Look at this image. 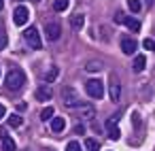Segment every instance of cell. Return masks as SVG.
Returning <instances> with one entry per match:
<instances>
[{
    "mask_svg": "<svg viewBox=\"0 0 155 151\" xmlns=\"http://www.w3.org/2000/svg\"><path fill=\"white\" fill-rule=\"evenodd\" d=\"M58 75H60V68H58V66H51V68H49V72L45 75V81H47V83H53Z\"/></svg>",
    "mask_w": 155,
    "mask_h": 151,
    "instance_id": "cell-18",
    "label": "cell"
},
{
    "mask_svg": "<svg viewBox=\"0 0 155 151\" xmlns=\"http://www.w3.org/2000/svg\"><path fill=\"white\" fill-rule=\"evenodd\" d=\"M144 66H147V60H144V55H136V58H134V64H132L134 72H142V70H144Z\"/></svg>",
    "mask_w": 155,
    "mask_h": 151,
    "instance_id": "cell-14",
    "label": "cell"
},
{
    "mask_svg": "<svg viewBox=\"0 0 155 151\" xmlns=\"http://www.w3.org/2000/svg\"><path fill=\"white\" fill-rule=\"evenodd\" d=\"M83 130H85L83 123H77V126H74V132H77V134H83Z\"/></svg>",
    "mask_w": 155,
    "mask_h": 151,
    "instance_id": "cell-29",
    "label": "cell"
},
{
    "mask_svg": "<svg viewBox=\"0 0 155 151\" xmlns=\"http://www.w3.org/2000/svg\"><path fill=\"white\" fill-rule=\"evenodd\" d=\"M45 34H47V39L49 41H58L60 39V34H62V30H60V24H47V28H45Z\"/></svg>",
    "mask_w": 155,
    "mask_h": 151,
    "instance_id": "cell-11",
    "label": "cell"
},
{
    "mask_svg": "<svg viewBox=\"0 0 155 151\" xmlns=\"http://www.w3.org/2000/svg\"><path fill=\"white\" fill-rule=\"evenodd\" d=\"M28 19H30V11H28L26 7H17L15 13H13V22H15V26H26Z\"/></svg>",
    "mask_w": 155,
    "mask_h": 151,
    "instance_id": "cell-6",
    "label": "cell"
},
{
    "mask_svg": "<svg viewBox=\"0 0 155 151\" xmlns=\"http://www.w3.org/2000/svg\"><path fill=\"white\" fill-rule=\"evenodd\" d=\"M7 45H9V34L5 30V24H0V51L7 49Z\"/></svg>",
    "mask_w": 155,
    "mask_h": 151,
    "instance_id": "cell-16",
    "label": "cell"
},
{
    "mask_svg": "<svg viewBox=\"0 0 155 151\" xmlns=\"http://www.w3.org/2000/svg\"><path fill=\"white\" fill-rule=\"evenodd\" d=\"M34 96H36V100H41V102H47V100H51V89L45 85V87H38L36 92H34Z\"/></svg>",
    "mask_w": 155,
    "mask_h": 151,
    "instance_id": "cell-12",
    "label": "cell"
},
{
    "mask_svg": "<svg viewBox=\"0 0 155 151\" xmlns=\"http://www.w3.org/2000/svg\"><path fill=\"white\" fill-rule=\"evenodd\" d=\"M85 149L87 151H100V143L96 138H85Z\"/></svg>",
    "mask_w": 155,
    "mask_h": 151,
    "instance_id": "cell-19",
    "label": "cell"
},
{
    "mask_svg": "<svg viewBox=\"0 0 155 151\" xmlns=\"http://www.w3.org/2000/svg\"><path fill=\"white\" fill-rule=\"evenodd\" d=\"M132 121H134V126H136V128H140V117H138V113H134V115H132Z\"/></svg>",
    "mask_w": 155,
    "mask_h": 151,
    "instance_id": "cell-27",
    "label": "cell"
},
{
    "mask_svg": "<svg viewBox=\"0 0 155 151\" xmlns=\"http://www.w3.org/2000/svg\"><path fill=\"white\" fill-rule=\"evenodd\" d=\"M85 92H87L89 98L100 100V98L104 96V83H102L100 79H89V81L85 83Z\"/></svg>",
    "mask_w": 155,
    "mask_h": 151,
    "instance_id": "cell-2",
    "label": "cell"
},
{
    "mask_svg": "<svg viewBox=\"0 0 155 151\" xmlns=\"http://www.w3.org/2000/svg\"><path fill=\"white\" fill-rule=\"evenodd\" d=\"M89 72H98V70H102V62H98V60H94V62H87V66H85Z\"/></svg>",
    "mask_w": 155,
    "mask_h": 151,
    "instance_id": "cell-22",
    "label": "cell"
},
{
    "mask_svg": "<svg viewBox=\"0 0 155 151\" xmlns=\"http://www.w3.org/2000/svg\"><path fill=\"white\" fill-rule=\"evenodd\" d=\"M24 39H26V43H28L32 49H41V34H38V30H36L34 26L26 28V32H24Z\"/></svg>",
    "mask_w": 155,
    "mask_h": 151,
    "instance_id": "cell-4",
    "label": "cell"
},
{
    "mask_svg": "<svg viewBox=\"0 0 155 151\" xmlns=\"http://www.w3.org/2000/svg\"><path fill=\"white\" fill-rule=\"evenodd\" d=\"M108 94H110V100L113 102H117L119 98H121V83H119V79L113 75L110 77V83H108Z\"/></svg>",
    "mask_w": 155,
    "mask_h": 151,
    "instance_id": "cell-7",
    "label": "cell"
},
{
    "mask_svg": "<svg viewBox=\"0 0 155 151\" xmlns=\"http://www.w3.org/2000/svg\"><path fill=\"white\" fill-rule=\"evenodd\" d=\"M66 151H81V145H79L77 140H70V143L66 145Z\"/></svg>",
    "mask_w": 155,
    "mask_h": 151,
    "instance_id": "cell-26",
    "label": "cell"
},
{
    "mask_svg": "<svg viewBox=\"0 0 155 151\" xmlns=\"http://www.w3.org/2000/svg\"><path fill=\"white\" fill-rule=\"evenodd\" d=\"M64 128H66V119H64V117H53V119H51V130H53V132L60 134V132H64Z\"/></svg>",
    "mask_w": 155,
    "mask_h": 151,
    "instance_id": "cell-13",
    "label": "cell"
},
{
    "mask_svg": "<svg viewBox=\"0 0 155 151\" xmlns=\"http://www.w3.org/2000/svg\"><path fill=\"white\" fill-rule=\"evenodd\" d=\"M62 104H64L66 109H79L81 100H79L77 89H72V87H64V89H62Z\"/></svg>",
    "mask_w": 155,
    "mask_h": 151,
    "instance_id": "cell-3",
    "label": "cell"
},
{
    "mask_svg": "<svg viewBox=\"0 0 155 151\" xmlns=\"http://www.w3.org/2000/svg\"><path fill=\"white\" fill-rule=\"evenodd\" d=\"M19 2H21V0H19Z\"/></svg>",
    "mask_w": 155,
    "mask_h": 151,
    "instance_id": "cell-32",
    "label": "cell"
},
{
    "mask_svg": "<svg viewBox=\"0 0 155 151\" xmlns=\"http://www.w3.org/2000/svg\"><path fill=\"white\" fill-rule=\"evenodd\" d=\"M21 121H24V119H21V115H17V113L9 115V126H11V128H19V126H21Z\"/></svg>",
    "mask_w": 155,
    "mask_h": 151,
    "instance_id": "cell-20",
    "label": "cell"
},
{
    "mask_svg": "<svg viewBox=\"0 0 155 151\" xmlns=\"http://www.w3.org/2000/svg\"><path fill=\"white\" fill-rule=\"evenodd\" d=\"M142 47L149 49V51H153V49H155V41H153V39H144V41H142Z\"/></svg>",
    "mask_w": 155,
    "mask_h": 151,
    "instance_id": "cell-25",
    "label": "cell"
},
{
    "mask_svg": "<svg viewBox=\"0 0 155 151\" xmlns=\"http://www.w3.org/2000/svg\"><path fill=\"white\" fill-rule=\"evenodd\" d=\"M49 119H53V109L51 106H45L41 111V121H49Z\"/></svg>",
    "mask_w": 155,
    "mask_h": 151,
    "instance_id": "cell-21",
    "label": "cell"
},
{
    "mask_svg": "<svg viewBox=\"0 0 155 151\" xmlns=\"http://www.w3.org/2000/svg\"><path fill=\"white\" fill-rule=\"evenodd\" d=\"M123 26L130 28L132 32H138V30H140V22H138V19H132V17H125V19H123Z\"/></svg>",
    "mask_w": 155,
    "mask_h": 151,
    "instance_id": "cell-15",
    "label": "cell"
},
{
    "mask_svg": "<svg viewBox=\"0 0 155 151\" xmlns=\"http://www.w3.org/2000/svg\"><path fill=\"white\" fill-rule=\"evenodd\" d=\"M77 113H79L83 119H94L96 109H94V104H89V102H81V104H79V109H77Z\"/></svg>",
    "mask_w": 155,
    "mask_h": 151,
    "instance_id": "cell-9",
    "label": "cell"
},
{
    "mask_svg": "<svg viewBox=\"0 0 155 151\" xmlns=\"http://www.w3.org/2000/svg\"><path fill=\"white\" fill-rule=\"evenodd\" d=\"M140 7H142V5H140V0H127V9H130L132 13H138Z\"/></svg>",
    "mask_w": 155,
    "mask_h": 151,
    "instance_id": "cell-23",
    "label": "cell"
},
{
    "mask_svg": "<svg viewBox=\"0 0 155 151\" xmlns=\"http://www.w3.org/2000/svg\"><path fill=\"white\" fill-rule=\"evenodd\" d=\"M5 81H7L5 85H7L9 89H13V92H17V89H19V87H21V85L26 83V72H24L21 68H17V66H13V68H11V70L7 72V79H5Z\"/></svg>",
    "mask_w": 155,
    "mask_h": 151,
    "instance_id": "cell-1",
    "label": "cell"
},
{
    "mask_svg": "<svg viewBox=\"0 0 155 151\" xmlns=\"http://www.w3.org/2000/svg\"><path fill=\"white\" fill-rule=\"evenodd\" d=\"M123 19H125L123 13H117V15H115V22H117V24H123Z\"/></svg>",
    "mask_w": 155,
    "mask_h": 151,
    "instance_id": "cell-28",
    "label": "cell"
},
{
    "mask_svg": "<svg viewBox=\"0 0 155 151\" xmlns=\"http://www.w3.org/2000/svg\"><path fill=\"white\" fill-rule=\"evenodd\" d=\"M0 140H2V149H5V151H17L15 140L7 134V130H0Z\"/></svg>",
    "mask_w": 155,
    "mask_h": 151,
    "instance_id": "cell-10",
    "label": "cell"
},
{
    "mask_svg": "<svg viewBox=\"0 0 155 151\" xmlns=\"http://www.w3.org/2000/svg\"><path fill=\"white\" fill-rule=\"evenodd\" d=\"M117 121H119V115H115V117H110L106 121V132H108V138H113V140H119L121 138V130H119Z\"/></svg>",
    "mask_w": 155,
    "mask_h": 151,
    "instance_id": "cell-5",
    "label": "cell"
},
{
    "mask_svg": "<svg viewBox=\"0 0 155 151\" xmlns=\"http://www.w3.org/2000/svg\"><path fill=\"white\" fill-rule=\"evenodd\" d=\"M53 9H55V11H66V9H68V0H55V2H53Z\"/></svg>",
    "mask_w": 155,
    "mask_h": 151,
    "instance_id": "cell-24",
    "label": "cell"
},
{
    "mask_svg": "<svg viewBox=\"0 0 155 151\" xmlns=\"http://www.w3.org/2000/svg\"><path fill=\"white\" fill-rule=\"evenodd\" d=\"M83 24H85V17H83V15H72V17H70V26H72L74 30L83 28Z\"/></svg>",
    "mask_w": 155,
    "mask_h": 151,
    "instance_id": "cell-17",
    "label": "cell"
},
{
    "mask_svg": "<svg viewBox=\"0 0 155 151\" xmlns=\"http://www.w3.org/2000/svg\"><path fill=\"white\" fill-rule=\"evenodd\" d=\"M2 7H5V0H0V9H2Z\"/></svg>",
    "mask_w": 155,
    "mask_h": 151,
    "instance_id": "cell-31",
    "label": "cell"
},
{
    "mask_svg": "<svg viewBox=\"0 0 155 151\" xmlns=\"http://www.w3.org/2000/svg\"><path fill=\"white\" fill-rule=\"evenodd\" d=\"M7 115V109H5V104H0V119H2Z\"/></svg>",
    "mask_w": 155,
    "mask_h": 151,
    "instance_id": "cell-30",
    "label": "cell"
},
{
    "mask_svg": "<svg viewBox=\"0 0 155 151\" xmlns=\"http://www.w3.org/2000/svg\"><path fill=\"white\" fill-rule=\"evenodd\" d=\"M136 47H138V43H136L132 36H123V39H121V51H123L125 55H132V53L136 51Z\"/></svg>",
    "mask_w": 155,
    "mask_h": 151,
    "instance_id": "cell-8",
    "label": "cell"
}]
</instances>
